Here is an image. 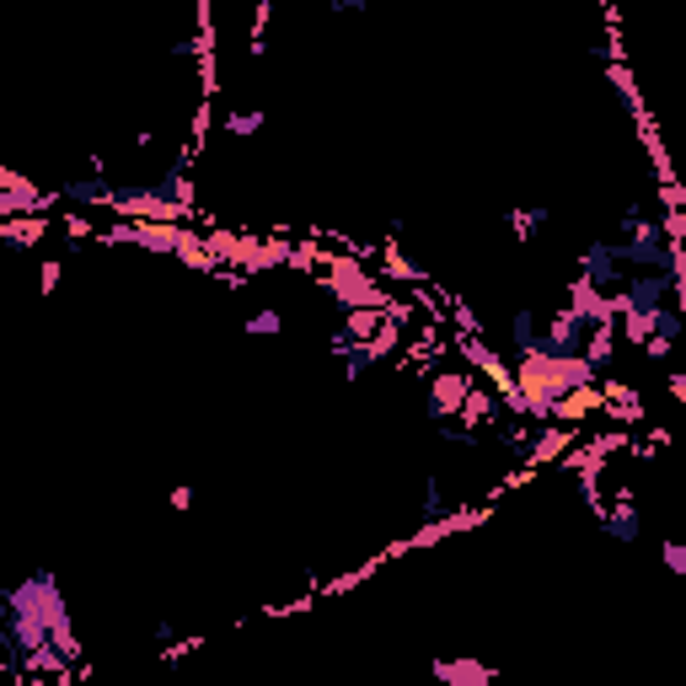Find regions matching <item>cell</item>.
<instances>
[{
    "instance_id": "6da1fadb",
    "label": "cell",
    "mask_w": 686,
    "mask_h": 686,
    "mask_svg": "<svg viewBox=\"0 0 686 686\" xmlns=\"http://www.w3.org/2000/svg\"><path fill=\"white\" fill-rule=\"evenodd\" d=\"M107 241H124V247H145V252H162V258H183L194 269H215L209 247L199 231H188L183 220H118Z\"/></svg>"
},
{
    "instance_id": "7a4b0ae2",
    "label": "cell",
    "mask_w": 686,
    "mask_h": 686,
    "mask_svg": "<svg viewBox=\"0 0 686 686\" xmlns=\"http://www.w3.org/2000/svg\"><path fill=\"white\" fill-rule=\"evenodd\" d=\"M316 263H322V284L333 290V301L339 306H397L392 301V290L381 284L360 258H343V252H316Z\"/></svg>"
},
{
    "instance_id": "3957f363",
    "label": "cell",
    "mask_w": 686,
    "mask_h": 686,
    "mask_svg": "<svg viewBox=\"0 0 686 686\" xmlns=\"http://www.w3.org/2000/svg\"><path fill=\"white\" fill-rule=\"evenodd\" d=\"M595 520H601V537L606 542H617V548H633V542H644V510L633 505V499H617V505H590Z\"/></svg>"
},
{
    "instance_id": "277c9868",
    "label": "cell",
    "mask_w": 686,
    "mask_h": 686,
    "mask_svg": "<svg viewBox=\"0 0 686 686\" xmlns=\"http://www.w3.org/2000/svg\"><path fill=\"white\" fill-rule=\"evenodd\" d=\"M113 188H118V177H107L103 167H92L86 177H81V172L65 177V183L54 188V199H60V205H75V209H107Z\"/></svg>"
},
{
    "instance_id": "5b68a950",
    "label": "cell",
    "mask_w": 686,
    "mask_h": 686,
    "mask_svg": "<svg viewBox=\"0 0 686 686\" xmlns=\"http://www.w3.org/2000/svg\"><path fill=\"white\" fill-rule=\"evenodd\" d=\"M403 311L397 306H343V322H339V333H333V349L339 343H371L386 328V322H397Z\"/></svg>"
},
{
    "instance_id": "8992f818",
    "label": "cell",
    "mask_w": 686,
    "mask_h": 686,
    "mask_svg": "<svg viewBox=\"0 0 686 686\" xmlns=\"http://www.w3.org/2000/svg\"><path fill=\"white\" fill-rule=\"evenodd\" d=\"M584 333H590V322H584L574 306H552L542 316V349H558V354H580Z\"/></svg>"
},
{
    "instance_id": "52a82bcc",
    "label": "cell",
    "mask_w": 686,
    "mask_h": 686,
    "mask_svg": "<svg viewBox=\"0 0 686 686\" xmlns=\"http://www.w3.org/2000/svg\"><path fill=\"white\" fill-rule=\"evenodd\" d=\"M580 274L612 295L622 279H627V269H622V258H617V241H590V247H584V258H580Z\"/></svg>"
},
{
    "instance_id": "ba28073f",
    "label": "cell",
    "mask_w": 686,
    "mask_h": 686,
    "mask_svg": "<svg viewBox=\"0 0 686 686\" xmlns=\"http://www.w3.org/2000/svg\"><path fill=\"white\" fill-rule=\"evenodd\" d=\"M472 371H435L429 376V418H456L461 408V397H467V386H472Z\"/></svg>"
},
{
    "instance_id": "9c48e42d",
    "label": "cell",
    "mask_w": 686,
    "mask_h": 686,
    "mask_svg": "<svg viewBox=\"0 0 686 686\" xmlns=\"http://www.w3.org/2000/svg\"><path fill=\"white\" fill-rule=\"evenodd\" d=\"M682 328H686V311L676 306V301H665V306L654 311V322H649L644 354H649V360H671V349L682 343Z\"/></svg>"
},
{
    "instance_id": "30bf717a",
    "label": "cell",
    "mask_w": 686,
    "mask_h": 686,
    "mask_svg": "<svg viewBox=\"0 0 686 686\" xmlns=\"http://www.w3.org/2000/svg\"><path fill=\"white\" fill-rule=\"evenodd\" d=\"M563 306H574L584 316V322H601V316H617V306H612V295L601 290V284H590L584 274L569 279V290H563Z\"/></svg>"
},
{
    "instance_id": "8fae6325",
    "label": "cell",
    "mask_w": 686,
    "mask_h": 686,
    "mask_svg": "<svg viewBox=\"0 0 686 686\" xmlns=\"http://www.w3.org/2000/svg\"><path fill=\"white\" fill-rule=\"evenodd\" d=\"M429 676L440 686H488L493 682V665H482V659H435Z\"/></svg>"
},
{
    "instance_id": "7c38bea8",
    "label": "cell",
    "mask_w": 686,
    "mask_h": 686,
    "mask_svg": "<svg viewBox=\"0 0 686 686\" xmlns=\"http://www.w3.org/2000/svg\"><path fill=\"white\" fill-rule=\"evenodd\" d=\"M510 354H526V349H542V311L537 306H514L510 311Z\"/></svg>"
},
{
    "instance_id": "4fadbf2b",
    "label": "cell",
    "mask_w": 686,
    "mask_h": 686,
    "mask_svg": "<svg viewBox=\"0 0 686 686\" xmlns=\"http://www.w3.org/2000/svg\"><path fill=\"white\" fill-rule=\"evenodd\" d=\"M548 220H552L548 205H531V209H514V215H510V226H514V237H520V241H531L542 226H548Z\"/></svg>"
},
{
    "instance_id": "5bb4252c",
    "label": "cell",
    "mask_w": 686,
    "mask_h": 686,
    "mask_svg": "<svg viewBox=\"0 0 686 686\" xmlns=\"http://www.w3.org/2000/svg\"><path fill=\"white\" fill-rule=\"evenodd\" d=\"M247 333H252V339H279V333H284V311L258 306L252 316H247Z\"/></svg>"
},
{
    "instance_id": "9a60e30c",
    "label": "cell",
    "mask_w": 686,
    "mask_h": 686,
    "mask_svg": "<svg viewBox=\"0 0 686 686\" xmlns=\"http://www.w3.org/2000/svg\"><path fill=\"white\" fill-rule=\"evenodd\" d=\"M226 129L237 139L258 135V129H263V107H231V113H226Z\"/></svg>"
},
{
    "instance_id": "2e32d148",
    "label": "cell",
    "mask_w": 686,
    "mask_h": 686,
    "mask_svg": "<svg viewBox=\"0 0 686 686\" xmlns=\"http://www.w3.org/2000/svg\"><path fill=\"white\" fill-rule=\"evenodd\" d=\"M435 514H446V488H440V478H429V488H424V520H435Z\"/></svg>"
},
{
    "instance_id": "e0dca14e",
    "label": "cell",
    "mask_w": 686,
    "mask_h": 686,
    "mask_svg": "<svg viewBox=\"0 0 686 686\" xmlns=\"http://www.w3.org/2000/svg\"><path fill=\"white\" fill-rule=\"evenodd\" d=\"M659 558H665V569H671V574H686V548H682V542H665Z\"/></svg>"
},
{
    "instance_id": "ac0fdd59",
    "label": "cell",
    "mask_w": 686,
    "mask_h": 686,
    "mask_svg": "<svg viewBox=\"0 0 686 686\" xmlns=\"http://www.w3.org/2000/svg\"><path fill=\"white\" fill-rule=\"evenodd\" d=\"M386 274H397V279H418V269H413L408 258H403V252L392 247V252H386Z\"/></svg>"
},
{
    "instance_id": "d6986e66",
    "label": "cell",
    "mask_w": 686,
    "mask_h": 686,
    "mask_svg": "<svg viewBox=\"0 0 686 686\" xmlns=\"http://www.w3.org/2000/svg\"><path fill=\"white\" fill-rule=\"evenodd\" d=\"M60 274H65V263H60V258H43V295L60 284Z\"/></svg>"
},
{
    "instance_id": "ffe728a7",
    "label": "cell",
    "mask_w": 686,
    "mask_h": 686,
    "mask_svg": "<svg viewBox=\"0 0 686 686\" xmlns=\"http://www.w3.org/2000/svg\"><path fill=\"white\" fill-rule=\"evenodd\" d=\"M172 510H194V488H188V482L172 488Z\"/></svg>"
},
{
    "instance_id": "44dd1931",
    "label": "cell",
    "mask_w": 686,
    "mask_h": 686,
    "mask_svg": "<svg viewBox=\"0 0 686 686\" xmlns=\"http://www.w3.org/2000/svg\"><path fill=\"white\" fill-rule=\"evenodd\" d=\"M328 6H333V11H349V17H360V11H365V6H371V0H328Z\"/></svg>"
},
{
    "instance_id": "7402d4cb",
    "label": "cell",
    "mask_w": 686,
    "mask_h": 686,
    "mask_svg": "<svg viewBox=\"0 0 686 686\" xmlns=\"http://www.w3.org/2000/svg\"><path fill=\"white\" fill-rule=\"evenodd\" d=\"M150 638H156V644H172V638H177V627H172V622L162 617L156 627H150Z\"/></svg>"
},
{
    "instance_id": "603a6c76",
    "label": "cell",
    "mask_w": 686,
    "mask_h": 686,
    "mask_svg": "<svg viewBox=\"0 0 686 686\" xmlns=\"http://www.w3.org/2000/svg\"><path fill=\"white\" fill-rule=\"evenodd\" d=\"M0 659H6V590H0Z\"/></svg>"
}]
</instances>
